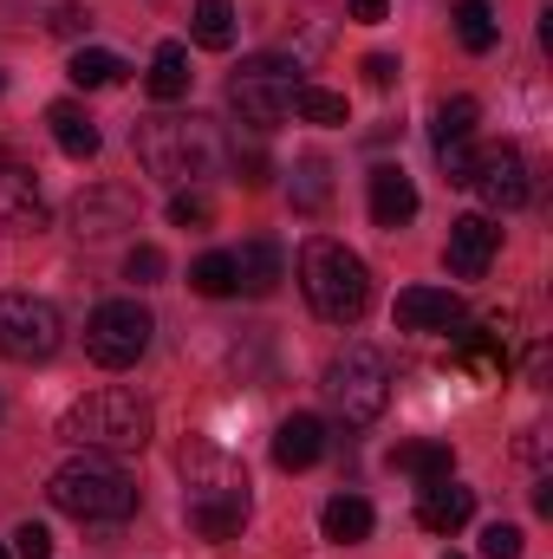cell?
Here are the masks:
<instances>
[{
  "label": "cell",
  "instance_id": "7402d4cb",
  "mask_svg": "<svg viewBox=\"0 0 553 559\" xmlns=\"http://www.w3.org/2000/svg\"><path fill=\"white\" fill-rule=\"evenodd\" d=\"M131 66L118 59V52H105V46H79L72 52V66H66V79L79 85V92H105V85H118Z\"/></svg>",
  "mask_w": 553,
  "mask_h": 559
},
{
  "label": "cell",
  "instance_id": "2e32d148",
  "mask_svg": "<svg viewBox=\"0 0 553 559\" xmlns=\"http://www.w3.org/2000/svg\"><path fill=\"white\" fill-rule=\"evenodd\" d=\"M411 215H416V182L398 163H378L372 169V222L378 228H404Z\"/></svg>",
  "mask_w": 553,
  "mask_h": 559
},
{
  "label": "cell",
  "instance_id": "1f68e13d",
  "mask_svg": "<svg viewBox=\"0 0 553 559\" xmlns=\"http://www.w3.org/2000/svg\"><path fill=\"white\" fill-rule=\"evenodd\" d=\"M13 554L20 559H52V534H46L39 521H20V527H13Z\"/></svg>",
  "mask_w": 553,
  "mask_h": 559
},
{
  "label": "cell",
  "instance_id": "ac0fdd59",
  "mask_svg": "<svg viewBox=\"0 0 553 559\" xmlns=\"http://www.w3.org/2000/svg\"><path fill=\"white\" fill-rule=\"evenodd\" d=\"M326 455V423L319 417H286L274 429V462L293 475V468H313Z\"/></svg>",
  "mask_w": 553,
  "mask_h": 559
},
{
  "label": "cell",
  "instance_id": "9c48e42d",
  "mask_svg": "<svg viewBox=\"0 0 553 559\" xmlns=\"http://www.w3.org/2000/svg\"><path fill=\"white\" fill-rule=\"evenodd\" d=\"M66 345V325L46 299L33 293H0V358L13 365H46Z\"/></svg>",
  "mask_w": 553,
  "mask_h": 559
},
{
  "label": "cell",
  "instance_id": "e575fe53",
  "mask_svg": "<svg viewBox=\"0 0 553 559\" xmlns=\"http://www.w3.org/2000/svg\"><path fill=\"white\" fill-rule=\"evenodd\" d=\"M365 79H372L378 92H385V85H398V59H391V52H372V59H365Z\"/></svg>",
  "mask_w": 553,
  "mask_h": 559
},
{
  "label": "cell",
  "instance_id": "5bb4252c",
  "mask_svg": "<svg viewBox=\"0 0 553 559\" xmlns=\"http://www.w3.org/2000/svg\"><path fill=\"white\" fill-rule=\"evenodd\" d=\"M469 514H475V495L456 488L449 475L416 488V527H423V534H456V527H469Z\"/></svg>",
  "mask_w": 553,
  "mask_h": 559
},
{
  "label": "cell",
  "instance_id": "30bf717a",
  "mask_svg": "<svg viewBox=\"0 0 553 559\" xmlns=\"http://www.w3.org/2000/svg\"><path fill=\"white\" fill-rule=\"evenodd\" d=\"M469 189L489 202V215H515L534 202V176H528V156L495 143V150H475V169H469Z\"/></svg>",
  "mask_w": 553,
  "mask_h": 559
},
{
  "label": "cell",
  "instance_id": "6da1fadb",
  "mask_svg": "<svg viewBox=\"0 0 553 559\" xmlns=\"http://www.w3.org/2000/svg\"><path fill=\"white\" fill-rule=\"evenodd\" d=\"M183 514L202 540H235L248 527V468L202 436L183 449Z\"/></svg>",
  "mask_w": 553,
  "mask_h": 559
},
{
  "label": "cell",
  "instance_id": "5b68a950",
  "mask_svg": "<svg viewBox=\"0 0 553 559\" xmlns=\"http://www.w3.org/2000/svg\"><path fill=\"white\" fill-rule=\"evenodd\" d=\"M131 143H138L143 169L169 176V182H202L222 163V138H215L209 118H143Z\"/></svg>",
  "mask_w": 553,
  "mask_h": 559
},
{
  "label": "cell",
  "instance_id": "f1b7e54d",
  "mask_svg": "<svg viewBox=\"0 0 553 559\" xmlns=\"http://www.w3.org/2000/svg\"><path fill=\"white\" fill-rule=\"evenodd\" d=\"M293 111H299L306 124H345V98L326 92V85H299V92H293Z\"/></svg>",
  "mask_w": 553,
  "mask_h": 559
},
{
  "label": "cell",
  "instance_id": "3957f363",
  "mask_svg": "<svg viewBox=\"0 0 553 559\" xmlns=\"http://www.w3.org/2000/svg\"><path fill=\"white\" fill-rule=\"evenodd\" d=\"M59 436L92 449V455H138L150 442V404L125 384H105V391H85L66 417H59Z\"/></svg>",
  "mask_w": 553,
  "mask_h": 559
},
{
  "label": "cell",
  "instance_id": "52a82bcc",
  "mask_svg": "<svg viewBox=\"0 0 553 559\" xmlns=\"http://www.w3.org/2000/svg\"><path fill=\"white\" fill-rule=\"evenodd\" d=\"M299 66L280 59V52H261V59H242V72L228 79V105L242 111V124L255 131H274L280 118L293 111V92H299Z\"/></svg>",
  "mask_w": 553,
  "mask_h": 559
},
{
  "label": "cell",
  "instance_id": "e0dca14e",
  "mask_svg": "<svg viewBox=\"0 0 553 559\" xmlns=\"http://www.w3.org/2000/svg\"><path fill=\"white\" fill-rule=\"evenodd\" d=\"M280 267H286V261H280V241H268V235H261V241H242V248H235V293L268 299L280 286Z\"/></svg>",
  "mask_w": 553,
  "mask_h": 559
},
{
  "label": "cell",
  "instance_id": "8d00e7d4",
  "mask_svg": "<svg viewBox=\"0 0 553 559\" xmlns=\"http://www.w3.org/2000/svg\"><path fill=\"white\" fill-rule=\"evenodd\" d=\"M0 559H13V554H7V547H0Z\"/></svg>",
  "mask_w": 553,
  "mask_h": 559
},
{
  "label": "cell",
  "instance_id": "d6986e66",
  "mask_svg": "<svg viewBox=\"0 0 553 559\" xmlns=\"http://www.w3.org/2000/svg\"><path fill=\"white\" fill-rule=\"evenodd\" d=\"M319 534H326L332 547H358V540H372V501H365V495H332L326 514H319Z\"/></svg>",
  "mask_w": 553,
  "mask_h": 559
},
{
  "label": "cell",
  "instance_id": "8fae6325",
  "mask_svg": "<svg viewBox=\"0 0 553 559\" xmlns=\"http://www.w3.org/2000/svg\"><path fill=\"white\" fill-rule=\"evenodd\" d=\"M118 228H138V195L118 182H98L72 202V235L79 241H111Z\"/></svg>",
  "mask_w": 553,
  "mask_h": 559
},
{
  "label": "cell",
  "instance_id": "83f0119b",
  "mask_svg": "<svg viewBox=\"0 0 553 559\" xmlns=\"http://www.w3.org/2000/svg\"><path fill=\"white\" fill-rule=\"evenodd\" d=\"M189 286H196L202 299H228V293H235V254H222V248L202 254V261L189 267Z\"/></svg>",
  "mask_w": 553,
  "mask_h": 559
},
{
  "label": "cell",
  "instance_id": "8992f818",
  "mask_svg": "<svg viewBox=\"0 0 553 559\" xmlns=\"http://www.w3.org/2000/svg\"><path fill=\"white\" fill-rule=\"evenodd\" d=\"M319 391H326V411L345 423V429H365V423L385 417V404H391V365H385L378 345H345L326 365Z\"/></svg>",
  "mask_w": 553,
  "mask_h": 559
},
{
  "label": "cell",
  "instance_id": "603a6c76",
  "mask_svg": "<svg viewBox=\"0 0 553 559\" xmlns=\"http://www.w3.org/2000/svg\"><path fill=\"white\" fill-rule=\"evenodd\" d=\"M189 79H196V72H189V46H176V39L156 46V59H150V98L176 105V98L189 92Z\"/></svg>",
  "mask_w": 553,
  "mask_h": 559
},
{
  "label": "cell",
  "instance_id": "277c9868",
  "mask_svg": "<svg viewBox=\"0 0 553 559\" xmlns=\"http://www.w3.org/2000/svg\"><path fill=\"white\" fill-rule=\"evenodd\" d=\"M46 495H52V508L59 514H72V521H125L131 508H138V481L111 462V455H72V462H59L52 468V481H46Z\"/></svg>",
  "mask_w": 553,
  "mask_h": 559
},
{
  "label": "cell",
  "instance_id": "9a60e30c",
  "mask_svg": "<svg viewBox=\"0 0 553 559\" xmlns=\"http://www.w3.org/2000/svg\"><path fill=\"white\" fill-rule=\"evenodd\" d=\"M0 228L7 235H39L46 228V202H39L26 169H0Z\"/></svg>",
  "mask_w": 553,
  "mask_h": 559
},
{
  "label": "cell",
  "instance_id": "4316f807",
  "mask_svg": "<svg viewBox=\"0 0 553 559\" xmlns=\"http://www.w3.org/2000/svg\"><path fill=\"white\" fill-rule=\"evenodd\" d=\"M475 98H443L436 105V118H430V138L436 143H469V131H475Z\"/></svg>",
  "mask_w": 553,
  "mask_h": 559
},
{
  "label": "cell",
  "instance_id": "74e56055",
  "mask_svg": "<svg viewBox=\"0 0 553 559\" xmlns=\"http://www.w3.org/2000/svg\"><path fill=\"white\" fill-rule=\"evenodd\" d=\"M449 559H456V554H449Z\"/></svg>",
  "mask_w": 553,
  "mask_h": 559
},
{
  "label": "cell",
  "instance_id": "f546056e",
  "mask_svg": "<svg viewBox=\"0 0 553 559\" xmlns=\"http://www.w3.org/2000/svg\"><path fill=\"white\" fill-rule=\"evenodd\" d=\"M169 222H176V228H209V222H215V202L196 195V189H183V195H169Z\"/></svg>",
  "mask_w": 553,
  "mask_h": 559
},
{
  "label": "cell",
  "instance_id": "d6a6232c",
  "mask_svg": "<svg viewBox=\"0 0 553 559\" xmlns=\"http://www.w3.org/2000/svg\"><path fill=\"white\" fill-rule=\"evenodd\" d=\"M163 248H131V261H125V280H138V286H156L163 280Z\"/></svg>",
  "mask_w": 553,
  "mask_h": 559
},
{
  "label": "cell",
  "instance_id": "44dd1931",
  "mask_svg": "<svg viewBox=\"0 0 553 559\" xmlns=\"http://www.w3.org/2000/svg\"><path fill=\"white\" fill-rule=\"evenodd\" d=\"M46 124H52V143L72 156V163H92L98 156V124L85 118V105H72V98H59L52 111H46Z\"/></svg>",
  "mask_w": 553,
  "mask_h": 559
},
{
  "label": "cell",
  "instance_id": "d590c367",
  "mask_svg": "<svg viewBox=\"0 0 553 559\" xmlns=\"http://www.w3.org/2000/svg\"><path fill=\"white\" fill-rule=\"evenodd\" d=\"M391 13V0H352V20H365V26H378Z\"/></svg>",
  "mask_w": 553,
  "mask_h": 559
},
{
  "label": "cell",
  "instance_id": "7c38bea8",
  "mask_svg": "<svg viewBox=\"0 0 553 559\" xmlns=\"http://www.w3.org/2000/svg\"><path fill=\"white\" fill-rule=\"evenodd\" d=\"M495 248H502L495 215H462V222H449V248H443V261H449V274L456 280H482L489 274V261H495Z\"/></svg>",
  "mask_w": 553,
  "mask_h": 559
},
{
  "label": "cell",
  "instance_id": "cb8c5ba5",
  "mask_svg": "<svg viewBox=\"0 0 553 559\" xmlns=\"http://www.w3.org/2000/svg\"><path fill=\"white\" fill-rule=\"evenodd\" d=\"M189 33H196V46H209V52H228V46H235V0H196V13H189Z\"/></svg>",
  "mask_w": 553,
  "mask_h": 559
},
{
  "label": "cell",
  "instance_id": "ffe728a7",
  "mask_svg": "<svg viewBox=\"0 0 553 559\" xmlns=\"http://www.w3.org/2000/svg\"><path fill=\"white\" fill-rule=\"evenodd\" d=\"M391 468L411 475V481H443V475H456V449L436 442V436H416V442H398L391 449Z\"/></svg>",
  "mask_w": 553,
  "mask_h": 559
},
{
  "label": "cell",
  "instance_id": "836d02e7",
  "mask_svg": "<svg viewBox=\"0 0 553 559\" xmlns=\"http://www.w3.org/2000/svg\"><path fill=\"white\" fill-rule=\"evenodd\" d=\"M436 163H443V176H449V182H462V189H469V169H475V150H469V143H436Z\"/></svg>",
  "mask_w": 553,
  "mask_h": 559
},
{
  "label": "cell",
  "instance_id": "ba28073f",
  "mask_svg": "<svg viewBox=\"0 0 553 559\" xmlns=\"http://www.w3.org/2000/svg\"><path fill=\"white\" fill-rule=\"evenodd\" d=\"M150 332H156L150 306H138V299H105V306L85 319V352H92V365H105V371H131L143 352H150Z\"/></svg>",
  "mask_w": 553,
  "mask_h": 559
},
{
  "label": "cell",
  "instance_id": "484cf974",
  "mask_svg": "<svg viewBox=\"0 0 553 559\" xmlns=\"http://www.w3.org/2000/svg\"><path fill=\"white\" fill-rule=\"evenodd\" d=\"M326 195H332V163H326V156H299V163H293V209L319 215Z\"/></svg>",
  "mask_w": 553,
  "mask_h": 559
},
{
  "label": "cell",
  "instance_id": "d4e9b609",
  "mask_svg": "<svg viewBox=\"0 0 553 559\" xmlns=\"http://www.w3.org/2000/svg\"><path fill=\"white\" fill-rule=\"evenodd\" d=\"M456 39H462V52H495V39H502L495 7L489 0H456Z\"/></svg>",
  "mask_w": 553,
  "mask_h": 559
},
{
  "label": "cell",
  "instance_id": "7a4b0ae2",
  "mask_svg": "<svg viewBox=\"0 0 553 559\" xmlns=\"http://www.w3.org/2000/svg\"><path fill=\"white\" fill-rule=\"evenodd\" d=\"M299 293H306V306H313L326 325H358L365 306H372V274H365V261H358L345 241L313 235V241L299 248Z\"/></svg>",
  "mask_w": 553,
  "mask_h": 559
},
{
  "label": "cell",
  "instance_id": "4dcf8cb0",
  "mask_svg": "<svg viewBox=\"0 0 553 559\" xmlns=\"http://www.w3.org/2000/svg\"><path fill=\"white\" fill-rule=\"evenodd\" d=\"M521 527H508V521H495V527H482V559H521Z\"/></svg>",
  "mask_w": 553,
  "mask_h": 559
},
{
  "label": "cell",
  "instance_id": "4fadbf2b",
  "mask_svg": "<svg viewBox=\"0 0 553 559\" xmlns=\"http://www.w3.org/2000/svg\"><path fill=\"white\" fill-rule=\"evenodd\" d=\"M391 312H398L404 332H456L462 325V299L449 286H404Z\"/></svg>",
  "mask_w": 553,
  "mask_h": 559
}]
</instances>
